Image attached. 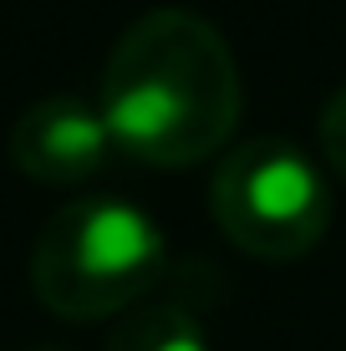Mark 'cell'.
Here are the masks:
<instances>
[{
  "instance_id": "1",
  "label": "cell",
  "mask_w": 346,
  "mask_h": 351,
  "mask_svg": "<svg viewBox=\"0 0 346 351\" xmlns=\"http://www.w3.org/2000/svg\"><path fill=\"white\" fill-rule=\"evenodd\" d=\"M97 107L117 153L148 168L204 163L234 138L245 82L209 16L158 5L117 36Z\"/></svg>"
},
{
  "instance_id": "2",
  "label": "cell",
  "mask_w": 346,
  "mask_h": 351,
  "mask_svg": "<svg viewBox=\"0 0 346 351\" xmlns=\"http://www.w3.org/2000/svg\"><path fill=\"white\" fill-rule=\"evenodd\" d=\"M169 239L143 204L117 193L56 209L31 245V290L51 316L92 326L127 316L163 280Z\"/></svg>"
},
{
  "instance_id": "3",
  "label": "cell",
  "mask_w": 346,
  "mask_h": 351,
  "mask_svg": "<svg viewBox=\"0 0 346 351\" xmlns=\"http://www.w3.org/2000/svg\"><path fill=\"white\" fill-rule=\"evenodd\" d=\"M209 209L240 255L285 265L321 245L331 189L321 163L295 138H245L214 168Z\"/></svg>"
},
{
  "instance_id": "4",
  "label": "cell",
  "mask_w": 346,
  "mask_h": 351,
  "mask_svg": "<svg viewBox=\"0 0 346 351\" xmlns=\"http://www.w3.org/2000/svg\"><path fill=\"white\" fill-rule=\"evenodd\" d=\"M112 132H107V117L97 102L87 97H41L10 128V158L26 178L46 189H77L87 178H97L107 158H112Z\"/></svg>"
},
{
  "instance_id": "5",
  "label": "cell",
  "mask_w": 346,
  "mask_h": 351,
  "mask_svg": "<svg viewBox=\"0 0 346 351\" xmlns=\"http://www.w3.org/2000/svg\"><path fill=\"white\" fill-rule=\"evenodd\" d=\"M107 351H214L209 326L184 295H158L133 306L117 331L107 336Z\"/></svg>"
},
{
  "instance_id": "6",
  "label": "cell",
  "mask_w": 346,
  "mask_h": 351,
  "mask_svg": "<svg viewBox=\"0 0 346 351\" xmlns=\"http://www.w3.org/2000/svg\"><path fill=\"white\" fill-rule=\"evenodd\" d=\"M316 138H321V158L331 163V173L346 184V87L331 92V102L316 117Z\"/></svg>"
},
{
  "instance_id": "7",
  "label": "cell",
  "mask_w": 346,
  "mask_h": 351,
  "mask_svg": "<svg viewBox=\"0 0 346 351\" xmlns=\"http://www.w3.org/2000/svg\"><path fill=\"white\" fill-rule=\"evenodd\" d=\"M31 351H56V346H31Z\"/></svg>"
}]
</instances>
